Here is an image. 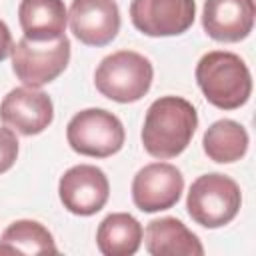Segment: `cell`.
<instances>
[{
  "label": "cell",
  "mask_w": 256,
  "mask_h": 256,
  "mask_svg": "<svg viewBox=\"0 0 256 256\" xmlns=\"http://www.w3.org/2000/svg\"><path fill=\"white\" fill-rule=\"evenodd\" d=\"M198 126L196 108L180 96H160L150 104L142 126L144 150L158 158L168 160L182 154Z\"/></svg>",
  "instance_id": "cell-1"
},
{
  "label": "cell",
  "mask_w": 256,
  "mask_h": 256,
  "mask_svg": "<svg viewBox=\"0 0 256 256\" xmlns=\"http://www.w3.org/2000/svg\"><path fill=\"white\" fill-rule=\"evenodd\" d=\"M196 82L204 98L220 110H236L252 94V76L246 62L226 50L206 52L198 60Z\"/></svg>",
  "instance_id": "cell-2"
},
{
  "label": "cell",
  "mask_w": 256,
  "mask_h": 256,
  "mask_svg": "<svg viewBox=\"0 0 256 256\" xmlns=\"http://www.w3.org/2000/svg\"><path fill=\"white\" fill-rule=\"evenodd\" d=\"M154 68L150 60L134 50L108 54L94 72L96 90L114 102L130 104L144 98L152 86Z\"/></svg>",
  "instance_id": "cell-3"
},
{
  "label": "cell",
  "mask_w": 256,
  "mask_h": 256,
  "mask_svg": "<svg viewBox=\"0 0 256 256\" xmlns=\"http://www.w3.org/2000/svg\"><path fill=\"white\" fill-rule=\"evenodd\" d=\"M242 204L240 186L226 174L212 172L198 176L186 196L190 218L204 228H220L230 224Z\"/></svg>",
  "instance_id": "cell-4"
},
{
  "label": "cell",
  "mask_w": 256,
  "mask_h": 256,
  "mask_svg": "<svg viewBox=\"0 0 256 256\" xmlns=\"http://www.w3.org/2000/svg\"><path fill=\"white\" fill-rule=\"evenodd\" d=\"M124 126L120 118L104 108H86L76 112L66 126L70 148L82 156L108 158L124 146Z\"/></svg>",
  "instance_id": "cell-5"
},
{
  "label": "cell",
  "mask_w": 256,
  "mask_h": 256,
  "mask_svg": "<svg viewBox=\"0 0 256 256\" xmlns=\"http://www.w3.org/2000/svg\"><path fill=\"white\" fill-rule=\"evenodd\" d=\"M70 62V40L62 36L50 42L20 38L12 48V70L24 86L42 88L56 80Z\"/></svg>",
  "instance_id": "cell-6"
},
{
  "label": "cell",
  "mask_w": 256,
  "mask_h": 256,
  "mask_svg": "<svg viewBox=\"0 0 256 256\" xmlns=\"http://www.w3.org/2000/svg\"><path fill=\"white\" fill-rule=\"evenodd\" d=\"M58 196L68 212L76 216H92L106 206L110 182L98 166L78 164L60 176Z\"/></svg>",
  "instance_id": "cell-7"
},
{
  "label": "cell",
  "mask_w": 256,
  "mask_h": 256,
  "mask_svg": "<svg viewBox=\"0 0 256 256\" xmlns=\"http://www.w3.org/2000/svg\"><path fill=\"white\" fill-rule=\"evenodd\" d=\"M196 18L194 0H132L130 20L146 36H180Z\"/></svg>",
  "instance_id": "cell-8"
},
{
  "label": "cell",
  "mask_w": 256,
  "mask_h": 256,
  "mask_svg": "<svg viewBox=\"0 0 256 256\" xmlns=\"http://www.w3.org/2000/svg\"><path fill=\"white\" fill-rule=\"evenodd\" d=\"M184 190L182 172L168 162H152L140 168L132 180V200L142 212H160L178 204Z\"/></svg>",
  "instance_id": "cell-9"
},
{
  "label": "cell",
  "mask_w": 256,
  "mask_h": 256,
  "mask_svg": "<svg viewBox=\"0 0 256 256\" xmlns=\"http://www.w3.org/2000/svg\"><path fill=\"white\" fill-rule=\"evenodd\" d=\"M0 120L12 132L36 136L52 124L54 104L46 92L30 86H18L0 102Z\"/></svg>",
  "instance_id": "cell-10"
},
{
  "label": "cell",
  "mask_w": 256,
  "mask_h": 256,
  "mask_svg": "<svg viewBox=\"0 0 256 256\" xmlns=\"http://www.w3.org/2000/svg\"><path fill=\"white\" fill-rule=\"evenodd\" d=\"M72 34L86 46H106L120 30L116 0H72L68 12Z\"/></svg>",
  "instance_id": "cell-11"
},
{
  "label": "cell",
  "mask_w": 256,
  "mask_h": 256,
  "mask_svg": "<svg viewBox=\"0 0 256 256\" xmlns=\"http://www.w3.org/2000/svg\"><path fill=\"white\" fill-rule=\"evenodd\" d=\"M254 0H206L202 28L216 42H240L254 28Z\"/></svg>",
  "instance_id": "cell-12"
},
{
  "label": "cell",
  "mask_w": 256,
  "mask_h": 256,
  "mask_svg": "<svg viewBox=\"0 0 256 256\" xmlns=\"http://www.w3.org/2000/svg\"><path fill=\"white\" fill-rule=\"evenodd\" d=\"M18 22L24 38L50 42L66 36L68 12L64 0H22L18 6Z\"/></svg>",
  "instance_id": "cell-13"
},
{
  "label": "cell",
  "mask_w": 256,
  "mask_h": 256,
  "mask_svg": "<svg viewBox=\"0 0 256 256\" xmlns=\"http://www.w3.org/2000/svg\"><path fill=\"white\" fill-rule=\"evenodd\" d=\"M146 250L152 256H202L204 246L198 236L186 228L178 218L166 216L148 222L146 234Z\"/></svg>",
  "instance_id": "cell-14"
},
{
  "label": "cell",
  "mask_w": 256,
  "mask_h": 256,
  "mask_svg": "<svg viewBox=\"0 0 256 256\" xmlns=\"http://www.w3.org/2000/svg\"><path fill=\"white\" fill-rule=\"evenodd\" d=\"M142 224L128 212L108 214L98 230L96 244L104 256H132L142 244Z\"/></svg>",
  "instance_id": "cell-15"
},
{
  "label": "cell",
  "mask_w": 256,
  "mask_h": 256,
  "mask_svg": "<svg viewBox=\"0 0 256 256\" xmlns=\"http://www.w3.org/2000/svg\"><path fill=\"white\" fill-rule=\"evenodd\" d=\"M248 144L250 138L246 128L230 118H222L210 124L202 138L206 156L218 164H232L244 158V154L248 152Z\"/></svg>",
  "instance_id": "cell-16"
},
{
  "label": "cell",
  "mask_w": 256,
  "mask_h": 256,
  "mask_svg": "<svg viewBox=\"0 0 256 256\" xmlns=\"http://www.w3.org/2000/svg\"><path fill=\"white\" fill-rule=\"evenodd\" d=\"M56 242L36 220H16L0 236V254H56Z\"/></svg>",
  "instance_id": "cell-17"
},
{
  "label": "cell",
  "mask_w": 256,
  "mask_h": 256,
  "mask_svg": "<svg viewBox=\"0 0 256 256\" xmlns=\"http://www.w3.org/2000/svg\"><path fill=\"white\" fill-rule=\"evenodd\" d=\"M18 158V138L10 128H0V174L10 170Z\"/></svg>",
  "instance_id": "cell-18"
},
{
  "label": "cell",
  "mask_w": 256,
  "mask_h": 256,
  "mask_svg": "<svg viewBox=\"0 0 256 256\" xmlns=\"http://www.w3.org/2000/svg\"><path fill=\"white\" fill-rule=\"evenodd\" d=\"M12 48H14V40H12L10 28L6 26L4 20H0V62L12 54Z\"/></svg>",
  "instance_id": "cell-19"
}]
</instances>
